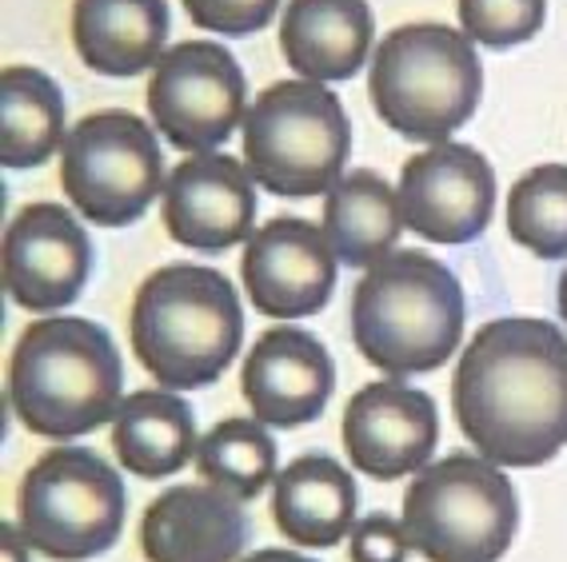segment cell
<instances>
[{
  "mask_svg": "<svg viewBox=\"0 0 567 562\" xmlns=\"http://www.w3.org/2000/svg\"><path fill=\"white\" fill-rule=\"evenodd\" d=\"M200 435L196 412L176 392L124 395L112 419V451L124 471L136 479H168L188 459H196Z\"/></svg>",
  "mask_w": 567,
  "mask_h": 562,
  "instance_id": "obj_21",
  "label": "cell"
},
{
  "mask_svg": "<svg viewBox=\"0 0 567 562\" xmlns=\"http://www.w3.org/2000/svg\"><path fill=\"white\" fill-rule=\"evenodd\" d=\"M24 539V534H21ZM17 539V527L4 522V562H29V551H24V542Z\"/></svg>",
  "mask_w": 567,
  "mask_h": 562,
  "instance_id": "obj_29",
  "label": "cell"
},
{
  "mask_svg": "<svg viewBox=\"0 0 567 562\" xmlns=\"http://www.w3.org/2000/svg\"><path fill=\"white\" fill-rule=\"evenodd\" d=\"M360 491L332 455H300L272 479V522L296 547L324 551L355 527Z\"/></svg>",
  "mask_w": 567,
  "mask_h": 562,
  "instance_id": "obj_19",
  "label": "cell"
},
{
  "mask_svg": "<svg viewBox=\"0 0 567 562\" xmlns=\"http://www.w3.org/2000/svg\"><path fill=\"white\" fill-rule=\"evenodd\" d=\"M4 292L32 315L81 300L92 275V240L64 204H29L12 216L0 251Z\"/></svg>",
  "mask_w": 567,
  "mask_h": 562,
  "instance_id": "obj_12",
  "label": "cell"
},
{
  "mask_svg": "<svg viewBox=\"0 0 567 562\" xmlns=\"http://www.w3.org/2000/svg\"><path fill=\"white\" fill-rule=\"evenodd\" d=\"M547 0H460V29L472 44L516 49L544 29Z\"/></svg>",
  "mask_w": 567,
  "mask_h": 562,
  "instance_id": "obj_26",
  "label": "cell"
},
{
  "mask_svg": "<svg viewBox=\"0 0 567 562\" xmlns=\"http://www.w3.org/2000/svg\"><path fill=\"white\" fill-rule=\"evenodd\" d=\"M400 211L404 228L427 243L480 240L496 216V171L472 144H432L415 152L400 171Z\"/></svg>",
  "mask_w": 567,
  "mask_h": 562,
  "instance_id": "obj_11",
  "label": "cell"
},
{
  "mask_svg": "<svg viewBox=\"0 0 567 562\" xmlns=\"http://www.w3.org/2000/svg\"><path fill=\"white\" fill-rule=\"evenodd\" d=\"M240 392L252 419L264 427H305L324 415L336 392V363L312 332L276 323L248 347Z\"/></svg>",
  "mask_w": 567,
  "mask_h": 562,
  "instance_id": "obj_16",
  "label": "cell"
},
{
  "mask_svg": "<svg viewBox=\"0 0 567 562\" xmlns=\"http://www.w3.org/2000/svg\"><path fill=\"white\" fill-rule=\"evenodd\" d=\"M21 534L52 562H89L112 551L124 531V482L89 447H52L17 487Z\"/></svg>",
  "mask_w": 567,
  "mask_h": 562,
  "instance_id": "obj_8",
  "label": "cell"
},
{
  "mask_svg": "<svg viewBox=\"0 0 567 562\" xmlns=\"http://www.w3.org/2000/svg\"><path fill=\"white\" fill-rule=\"evenodd\" d=\"M248 531L240 499L213 482H181L144 507L141 551L148 562H236Z\"/></svg>",
  "mask_w": 567,
  "mask_h": 562,
  "instance_id": "obj_17",
  "label": "cell"
},
{
  "mask_svg": "<svg viewBox=\"0 0 567 562\" xmlns=\"http://www.w3.org/2000/svg\"><path fill=\"white\" fill-rule=\"evenodd\" d=\"M196 29L220 32V37H252L268 29L280 9V0H181Z\"/></svg>",
  "mask_w": 567,
  "mask_h": 562,
  "instance_id": "obj_27",
  "label": "cell"
},
{
  "mask_svg": "<svg viewBox=\"0 0 567 562\" xmlns=\"http://www.w3.org/2000/svg\"><path fill=\"white\" fill-rule=\"evenodd\" d=\"M128 340L164 392H196L233 367L244 343L236 283L204 263H168L136 288Z\"/></svg>",
  "mask_w": 567,
  "mask_h": 562,
  "instance_id": "obj_4",
  "label": "cell"
},
{
  "mask_svg": "<svg viewBox=\"0 0 567 562\" xmlns=\"http://www.w3.org/2000/svg\"><path fill=\"white\" fill-rule=\"evenodd\" d=\"M196 471L233 499L252 502L276 479V443L260 419H220L196 447Z\"/></svg>",
  "mask_w": 567,
  "mask_h": 562,
  "instance_id": "obj_24",
  "label": "cell"
},
{
  "mask_svg": "<svg viewBox=\"0 0 567 562\" xmlns=\"http://www.w3.org/2000/svg\"><path fill=\"white\" fill-rule=\"evenodd\" d=\"M352 124L336 92L316 81H276L244 116V164L284 200H308L344 180Z\"/></svg>",
  "mask_w": 567,
  "mask_h": 562,
  "instance_id": "obj_7",
  "label": "cell"
},
{
  "mask_svg": "<svg viewBox=\"0 0 567 562\" xmlns=\"http://www.w3.org/2000/svg\"><path fill=\"white\" fill-rule=\"evenodd\" d=\"M400 522L427 562H499L519 531V499L504 467L456 451L412 475Z\"/></svg>",
  "mask_w": 567,
  "mask_h": 562,
  "instance_id": "obj_6",
  "label": "cell"
},
{
  "mask_svg": "<svg viewBox=\"0 0 567 562\" xmlns=\"http://www.w3.org/2000/svg\"><path fill=\"white\" fill-rule=\"evenodd\" d=\"M372 29L368 0H288L280 52L300 72V81H352L368 64Z\"/></svg>",
  "mask_w": 567,
  "mask_h": 562,
  "instance_id": "obj_18",
  "label": "cell"
},
{
  "mask_svg": "<svg viewBox=\"0 0 567 562\" xmlns=\"http://www.w3.org/2000/svg\"><path fill=\"white\" fill-rule=\"evenodd\" d=\"M340 435L355 471L375 482H395L424 471L436 455V399L404 379H375L348 399Z\"/></svg>",
  "mask_w": 567,
  "mask_h": 562,
  "instance_id": "obj_13",
  "label": "cell"
},
{
  "mask_svg": "<svg viewBox=\"0 0 567 562\" xmlns=\"http://www.w3.org/2000/svg\"><path fill=\"white\" fill-rule=\"evenodd\" d=\"M464 283L427 251H392L352 288L355 352L392 379L444 367L464 343Z\"/></svg>",
  "mask_w": 567,
  "mask_h": 562,
  "instance_id": "obj_3",
  "label": "cell"
},
{
  "mask_svg": "<svg viewBox=\"0 0 567 562\" xmlns=\"http://www.w3.org/2000/svg\"><path fill=\"white\" fill-rule=\"evenodd\" d=\"M340 260L328 248L324 231L300 216H276L244 243L240 280L260 315L305 320L324 312L336 288Z\"/></svg>",
  "mask_w": 567,
  "mask_h": 562,
  "instance_id": "obj_14",
  "label": "cell"
},
{
  "mask_svg": "<svg viewBox=\"0 0 567 562\" xmlns=\"http://www.w3.org/2000/svg\"><path fill=\"white\" fill-rule=\"evenodd\" d=\"M368 92L375 116L395 136L444 144L476 116L484 69L464 29L404 24L375 44Z\"/></svg>",
  "mask_w": 567,
  "mask_h": 562,
  "instance_id": "obj_5",
  "label": "cell"
},
{
  "mask_svg": "<svg viewBox=\"0 0 567 562\" xmlns=\"http://www.w3.org/2000/svg\"><path fill=\"white\" fill-rule=\"evenodd\" d=\"M244 69L224 44L181 41L153 69L144 101L164 140L188 156H204L244 124Z\"/></svg>",
  "mask_w": 567,
  "mask_h": 562,
  "instance_id": "obj_10",
  "label": "cell"
},
{
  "mask_svg": "<svg viewBox=\"0 0 567 562\" xmlns=\"http://www.w3.org/2000/svg\"><path fill=\"white\" fill-rule=\"evenodd\" d=\"M64 148V96L49 72L12 64L0 76V160L4 168H41Z\"/></svg>",
  "mask_w": 567,
  "mask_h": 562,
  "instance_id": "obj_23",
  "label": "cell"
},
{
  "mask_svg": "<svg viewBox=\"0 0 567 562\" xmlns=\"http://www.w3.org/2000/svg\"><path fill=\"white\" fill-rule=\"evenodd\" d=\"M156 132L124 108L92 112L64 136L61 188L84 220L128 228L164 191Z\"/></svg>",
  "mask_w": 567,
  "mask_h": 562,
  "instance_id": "obj_9",
  "label": "cell"
},
{
  "mask_svg": "<svg viewBox=\"0 0 567 562\" xmlns=\"http://www.w3.org/2000/svg\"><path fill=\"white\" fill-rule=\"evenodd\" d=\"M244 562H316V559H308V554H300V551H276V547H268V551L248 554Z\"/></svg>",
  "mask_w": 567,
  "mask_h": 562,
  "instance_id": "obj_30",
  "label": "cell"
},
{
  "mask_svg": "<svg viewBox=\"0 0 567 562\" xmlns=\"http://www.w3.org/2000/svg\"><path fill=\"white\" fill-rule=\"evenodd\" d=\"M556 303H559V315H564V327H567V268H564V275H559V283H556Z\"/></svg>",
  "mask_w": 567,
  "mask_h": 562,
  "instance_id": "obj_31",
  "label": "cell"
},
{
  "mask_svg": "<svg viewBox=\"0 0 567 562\" xmlns=\"http://www.w3.org/2000/svg\"><path fill=\"white\" fill-rule=\"evenodd\" d=\"M161 216L181 248L228 251L248 243L256 220L252 171L236 156H188L164 180Z\"/></svg>",
  "mask_w": 567,
  "mask_h": 562,
  "instance_id": "obj_15",
  "label": "cell"
},
{
  "mask_svg": "<svg viewBox=\"0 0 567 562\" xmlns=\"http://www.w3.org/2000/svg\"><path fill=\"white\" fill-rule=\"evenodd\" d=\"M412 542H408L404 522L392 514H368L348 534V559L352 562H408Z\"/></svg>",
  "mask_w": 567,
  "mask_h": 562,
  "instance_id": "obj_28",
  "label": "cell"
},
{
  "mask_svg": "<svg viewBox=\"0 0 567 562\" xmlns=\"http://www.w3.org/2000/svg\"><path fill=\"white\" fill-rule=\"evenodd\" d=\"M452 412L476 455L504 471L544 467L567 447V335L551 320L484 323L452 379Z\"/></svg>",
  "mask_w": 567,
  "mask_h": 562,
  "instance_id": "obj_1",
  "label": "cell"
},
{
  "mask_svg": "<svg viewBox=\"0 0 567 562\" xmlns=\"http://www.w3.org/2000/svg\"><path fill=\"white\" fill-rule=\"evenodd\" d=\"M507 236L539 260L567 256V164H539L507 191Z\"/></svg>",
  "mask_w": 567,
  "mask_h": 562,
  "instance_id": "obj_25",
  "label": "cell"
},
{
  "mask_svg": "<svg viewBox=\"0 0 567 562\" xmlns=\"http://www.w3.org/2000/svg\"><path fill=\"white\" fill-rule=\"evenodd\" d=\"M124 403V363L112 335L84 315H41L9 360V407L24 431L69 443L101 431Z\"/></svg>",
  "mask_w": 567,
  "mask_h": 562,
  "instance_id": "obj_2",
  "label": "cell"
},
{
  "mask_svg": "<svg viewBox=\"0 0 567 562\" xmlns=\"http://www.w3.org/2000/svg\"><path fill=\"white\" fill-rule=\"evenodd\" d=\"M324 231L328 248L344 268H372L395 251L404 231V211L392 184L372 168L348 171L324 196Z\"/></svg>",
  "mask_w": 567,
  "mask_h": 562,
  "instance_id": "obj_22",
  "label": "cell"
},
{
  "mask_svg": "<svg viewBox=\"0 0 567 562\" xmlns=\"http://www.w3.org/2000/svg\"><path fill=\"white\" fill-rule=\"evenodd\" d=\"M168 0H76L72 49L101 76H141L168 49Z\"/></svg>",
  "mask_w": 567,
  "mask_h": 562,
  "instance_id": "obj_20",
  "label": "cell"
}]
</instances>
